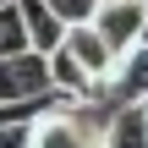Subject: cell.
<instances>
[{"label": "cell", "instance_id": "ba28073f", "mask_svg": "<svg viewBox=\"0 0 148 148\" xmlns=\"http://www.w3.org/2000/svg\"><path fill=\"white\" fill-rule=\"evenodd\" d=\"M0 148H38V121H0Z\"/></svg>", "mask_w": 148, "mask_h": 148}, {"label": "cell", "instance_id": "30bf717a", "mask_svg": "<svg viewBox=\"0 0 148 148\" xmlns=\"http://www.w3.org/2000/svg\"><path fill=\"white\" fill-rule=\"evenodd\" d=\"M143 44H148V27H143Z\"/></svg>", "mask_w": 148, "mask_h": 148}, {"label": "cell", "instance_id": "5b68a950", "mask_svg": "<svg viewBox=\"0 0 148 148\" xmlns=\"http://www.w3.org/2000/svg\"><path fill=\"white\" fill-rule=\"evenodd\" d=\"M22 16H27V38H33L38 55H55V49L66 44V33H71L49 0H22Z\"/></svg>", "mask_w": 148, "mask_h": 148}, {"label": "cell", "instance_id": "52a82bcc", "mask_svg": "<svg viewBox=\"0 0 148 148\" xmlns=\"http://www.w3.org/2000/svg\"><path fill=\"white\" fill-rule=\"evenodd\" d=\"M104 148H148V110H143V104L115 110V126H110Z\"/></svg>", "mask_w": 148, "mask_h": 148}, {"label": "cell", "instance_id": "8fae6325", "mask_svg": "<svg viewBox=\"0 0 148 148\" xmlns=\"http://www.w3.org/2000/svg\"><path fill=\"white\" fill-rule=\"evenodd\" d=\"M143 110H148V104H143Z\"/></svg>", "mask_w": 148, "mask_h": 148}, {"label": "cell", "instance_id": "6da1fadb", "mask_svg": "<svg viewBox=\"0 0 148 148\" xmlns=\"http://www.w3.org/2000/svg\"><path fill=\"white\" fill-rule=\"evenodd\" d=\"M110 126H115V104L110 99L60 104V110L38 115V148H104Z\"/></svg>", "mask_w": 148, "mask_h": 148}, {"label": "cell", "instance_id": "277c9868", "mask_svg": "<svg viewBox=\"0 0 148 148\" xmlns=\"http://www.w3.org/2000/svg\"><path fill=\"white\" fill-rule=\"evenodd\" d=\"M104 99H110L115 110H126V104H148V44H137L132 55L115 60V77L104 82Z\"/></svg>", "mask_w": 148, "mask_h": 148}, {"label": "cell", "instance_id": "7a4b0ae2", "mask_svg": "<svg viewBox=\"0 0 148 148\" xmlns=\"http://www.w3.org/2000/svg\"><path fill=\"white\" fill-rule=\"evenodd\" d=\"M93 27L110 38L115 55H132L143 44V27H148V0H104L99 16H93Z\"/></svg>", "mask_w": 148, "mask_h": 148}, {"label": "cell", "instance_id": "8992f818", "mask_svg": "<svg viewBox=\"0 0 148 148\" xmlns=\"http://www.w3.org/2000/svg\"><path fill=\"white\" fill-rule=\"evenodd\" d=\"M33 38H27V16H22V0H0V60L11 55H27Z\"/></svg>", "mask_w": 148, "mask_h": 148}, {"label": "cell", "instance_id": "9c48e42d", "mask_svg": "<svg viewBox=\"0 0 148 148\" xmlns=\"http://www.w3.org/2000/svg\"><path fill=\"white\" fill-rule=\"evenodd\" d=\"M49 5L60 11V22H66V27H77V22H93L104 0H49Z\"/></svg>", "mask_w": 148, "mask_h": 148}, {"label": "cell", "instance_id": "3957f363", "mask_svg": "<svg viewBox=\"0 0 148 148\" xmlns=\"http://www.w3.org/2000/svg\"><path fill=\"white\" fill-rule=\"evenodd\" d=\"M66 49H71V60H77V66H82V71L99 82V88L115 77V60H121V55L110 49V38H104L93 22H77V27L66 33Z\"/></svg>", "mask_w": 148, "mask_h": 148}]
</instances>
